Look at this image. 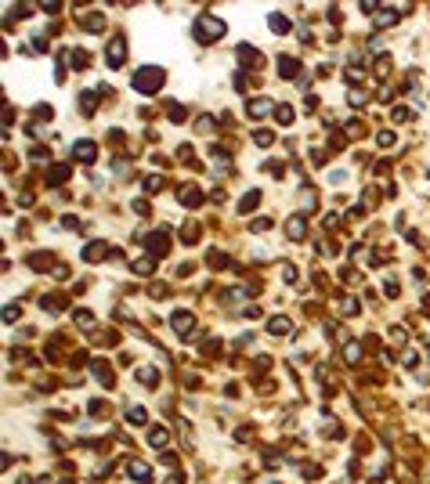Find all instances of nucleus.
Returning a JSON list of instances; mask_svg holds the SVG:
<instances>
[{
  "label": "nucleus",
  "instance_id": "29",
  "mask_svg": "<svg viewBox=\"0 0 430 484\" xmlns=\"http://www.w3.org/2000/svg\"><path fill=\"white\" fill-rule=\"evenodd\" d=\"M380 145H383V148H391V145H394V134H391V130H383V134H380Z\"/></svg>",
  "mask_w": 430,
  "mask_h": 484
},
{
  "label": "nucleus",
  "instance_id": "10",
  "mask_svg": "<svg viewBox=\"0 0 430 484\" xmlns=\"http://www.w3.org/2000/svg\"><path fill=\"white\" fill-rule=\"evenodd\" d=\"M271 109H275V105H271L268 98H257V101H250V109H246V112H250L253 119H260V116H268Z\"/></svg>",
  "mask_w": 430,
  "mask_h": 484
},
{
  "label": "nucleus",
  "instance_id": "5",
  "mask_svg": "<svg viewBox=\"0 0 430 484\" xmlns=\"http://www.w3.org/2000/svg\"><path fill=\"white\" fill-rule=\"evenodd\" d=\"M72 156L80 159V163H94V156H98V148L90 145V141H76L72 145Z\"/></svg>",
  "mask_w": 430,
  "mask_h": 484
},
{
  "label": "nucleus",
  "instance_id": "2",
  "mask_svg": "<svg viewBox=\"0 0 430 484\" xmlns=\"http://www.w3.org/2000/svg\"><path fill=\"white\" fill-rule=\"evenodd\" d=\"M217 36H224V22L221 18H199L195 22V40H203V43H210V40H217Z\"/></svg>",
  "mask_w": 430,
  "mask_h": 484
},
{
  "label": "nucleus",
  "instance_id": "4",
  "mask_svg": "<svg viewBox=\"0 0 430 484\" xmlns=\"http://www.w3.org/2000/svg\"><path fill=\"white\" fill-rule=\"evenodd\" d=\"M286 235L293 239V242H300V239H307V221L297 214V217H289V224H286Z\"/></svg>",
  "mask_w": 430,
  "mask_h": 484
},
{
  "label": "nucleus",
  "instance_id": "8",
  "mask_svg": "<svg viewBox=\"0 0 430 484\" xmlns=\"http://www.w3.org/2000/svg\"><path fill=\"white\" fill-rule=\"evenodd\" d=\"M105 253H109V246H105V242H90V246L83 249V260L98 264V260H105Z\"/></svg>",
  "mask_w": 430,
  "mask_h": 484
},
{
  "label": "nucleus",
  "instance_id": "15",
  "mask_svg": "<svg viewBox=\"0 0 430 484\" xmlns=\"http://www.w3.org/2000/svg\"><path fill=\"white\" fill-rule=\"evenodd\" d=\"M83 29H87V33H101V29H105V18H101V14H87V18H83Z\"/></svg>",
  "mask_w": 430,
  "mask_h": 484
},
{
  "label": "nucleus",
  "instance_id": "27",
  "mask_svg": "<svg viewBox=\"0 0 430 484\" xmlns=\"http://www.w3.org/2000/svg\"><path fill=\"white\" fill-rule=\"evenodd\" d=\"M344 354H347V361H358V358H362V347H358V343H347Z\"/></svg>",
  "mask_w": 430,
  "mask_h": 484
},
{
  "label": "nucleus",
  "instance_id": "11",
  "mask_svg": "<svg viewBox=\"0 0 430 484\" xmlns=\"http://www.w3.org/2000/svg\"><path fill=\"white\" fill-rule=\"evenodd\" d=\"M394 18H398V7H387V11H376V18H373V25H376V29H387V25H394Z\"/></svg>",
  "mask_w": 430,
  "mask_h": 484
},
{
  "label": "nucleus",
  "instance_id": "22",
  "mask_svg": "<svg viewBox=\"0 0 430 484\" xmlns=\"http://www.w3.org/2000/svg\"><path fill=\"white\" fill-rule=\"evenodd\" d=\"M253 138H257V145H260V148H268V145L275 141V134H271V130H257Z\"/></svg>",
  "mask_w": 430,
  "mask_h": 484
},
{
  "label": "nucleus",
  "instance_id": "23",
  "mask_svg": "<svg viewBox=\"0 0 430 484\" xmlns=\"http://www.w3.org/2000/svg\"><path fill=\"white\" fill-rule=\"evenodd\" d=\"M134 271H137V275H148V271H152V256H141V260H134Z\"/></svg>",
  "mask_w": 430,
  "mask_h": 484
},
{
  "label": "nucleus",
  "instance_id": "6",
  "mask_svg": "<svg viewBox=\"0 0 430 484\" xmlns=\"http://www.w3.org/2000/svg\"><path fill=\"white\" fill-rule=\"evenodd\" d=\"M145 246L152 249V256H163L166 249H170V239H166V235L159 232V235H148V239H145Z\"/></svg>",
  "mask_w": 430,
  "mask_h": 484
},
{
  "label": "nucleus",
  "instance_id": "12",
  "mask_svg": "<svg viewBox=\"0 0 430 484\" xmlns=\"http://www.w3.org/2000/svg\"><path fill=\"white\" fill-rule=\"evenodd\" d=\"M127 474L134 477V481H152V470L145 463H137V459H130V466H127Z\"/></svg>",
  "mask_w": 430,
  "mask_h": 484
},
{
  "label": "nucleus",
  "instance_id": "26",
  "mask_svg": "<svg viewBox=\"0 0 430 484\" xmlns=\"http://www.w3.org/2000/svg\"><path fill=\"white\" fill-rule=\"evenodd\" d=\"M127 423H145V408H127Z\"/></svg>",
  "mask_w": 430,
  "mask_h": 484
},
{
  "label": "nucleus",
  "instance_id": "3",
  "mask_svg": "<svg viewBox=\"0 0 430 484\" xmlns=\"http://www.w3.org/2000/svg\"><path fill=\"white\" fill-rule=\"evenodd\" d=\"M123 47H127V43H123V36H116L112 47L105 51V62H109V69H119V65H123Z\"/></svg>",
  "mask_w": 430,
  "mask_h": 484
},
{
  "label": "nucleus",
  "instance_id": "25",
  "mask_svg": "<svg viewBox=\"0 0 430 484\" xmlns=\"http://www.w3.org/2000/svg\"><path fill=\"white\" fill-rule=\"evenodd\" d=\"M344 314H347V318H355V314H358V300H355V296L344 300Z\"/></svg>",
  "mask_w": 430,
  "mask_h": 484
},
{
  "label": "nucleus",
  "instance_id": "1",
  "mask_svg": "<svg viewBox=\"0 0 430 484\" xmlns=\"http://www.w3.org/2000/svg\"><path fill=\"white\" fill-rule=\"evenodd\" d=\"M159 87H163V69L145 65V69L134 72V90H141V94H156Z\"/></svg>",
  "mask_w": 430,
  "mask_h": 484
},
{
  "label": "nucleus",
  "instance_id": "16",
  "mask_svg": "<svg viewBox=\"0 0 430 484\" xmlns=\"http://www.w3.org/2000/svg\"><path fill=\"white\" fill-rule=\"evenodd\" d=\"M257 203H260V192L253 188V192H246V195H242V203H239V210H242V214H250V210H253Z\"/></svg>",
  "mask_w": 430,
  "mask_h": 484
},
{
  "label": "nucleus",
  "instance_id": "30",
  "mask_svg": "<svg viewBox=\"0 0 430 484\" xmlns=\"http://www.w3.org/2000/svg\"><path fill=\"white\" fill-rule=\"evenodd\" d=\"M282 278H286V282H293V278H297V271H293V264H282Z\"/></svg>",
  "mask_w": 430,
  "mask_h": 484
},
{
  "label": "nucleus",
  "instance_id": "31",
  "mask_svg": "<svg viewBox=\"0 0 430 484\" xmlns=\"http://www.w3.org/2000/svg\"><path fill=\"white\" fill-rule=\"evenodd\" d=\"M4 318H7V322H14V318H18V304H7V311H4Z\"/></svg>",
  "mask_w": 430,
  "mask_h": 484
},
{
  "label": "nucleus",
  "instance_id": "19",
  "mask_svg": "<svg viewBox=\"0 0 430 484\" xmlns=\"http://www.w3.org/2000/svg\"><path fill=\"white\" fill-rule=\"evenodd\" d=\"M137 376H141V383H145V387H156V383H159V372H156V369H141Z\"/></svg>",
  "mask_w": 430,
  "mask_h": 484
},
{
  "label": "nucleus",
  "instance_id": "9",
  "mask_svg": "<svg viewBox=\"0 0 430 484\" xmlns=\"http://www.w3.org/2000/svg\"><path fill=\"white\" fill-rule=\"evenodd\" d=\"M181 203L184 206H199V203H203V192H199L195 185H184L181 188Z\"/></svg>",
  "mask_w": 430,
  "mask_h": 484
},
{
  "label": "nucleus",
  "instance_id": "18",
  "mask_svg": "<svg viewBox=\"0 0 430 484\" xmlns=\"http://www.w3.org/2000/svg\"><path fill=\"white\" fill-rule=\"evenodd\" d=\"M271 33H289V18H286V14H271Z\"/></svg>",
  "mask_w": 430,
  "mask_h": 484
},
{
  "label": "nucleus",
  "instance_id": "17",
  "mask_svg": "<svg viewBox=\"0 0 430 484\" xmlns=\"http://www.w3.org/2000/svg\"><path fill=\"white\" fill-rule=\"evenodd\" d=\"M148 441H152V445H156V448H163L166 441H170V434H166L163 427H152V430H148Z\"/></svg>",
  "mask_w": 430,
  "mask_h": 484
},
{
  "label": "nucleus",
  "instance_id": "24",
  "mask_svg": "<svg viewBox=\"0 0 430 484\" xmlns=\"http://www.w3.org/2000/svg\"><path fill=\"white\" fill-rule=\"evenodd\" d=\"M65 177H69V166H58V170H51V174H47V181H54V185H61Z\"/></svg>",
  "mask_w": 430,
  "mask_h": 484
},
{
  "label": "nucleus",
  "instance_id": "13",
  "mask_svg": "<svg viewBox=\"0 0 430 484\" xmlns=\"http://www.w3.org/2000/svg\"><path fill=\"white\" fill-rule=\"evenodd\" d=\"M268 329H271V336H286V332L293 329V325H289V318H271Z\"/></svg>",
  "mask_w": 430,
  "mask_h": 484
},
{
  "label": "nucleus",
  "instance_id": "28",
  "mask_svg": "<svg viewBox=\"0 0 430 484\" xmlns=\"http://www.w3.org/2000/svg\"><path fill=\"white\" fill-rule=\"evenodd\" d=\"M163 188V177H148L145 181V192H159Z\"/></svg>",
  "mask_w": 430,
  "mask_h": 484
},
{
  "label": "nucleus",
  "instance_id": "21",
  "mask_svg": "<svg viewBox=\"0 0 430 484\" xmlns=\"http://www.w3.org/2000/svg\"><path fill=\"white\" fill-rule=\"evenodd\" d=\"M80 105H83V116H90V112H94V90H87V94L80 98Z\"/></svg>",
  "mask_w": 430,
  "mask_h": 484
},
{
  "label": "nucleus",
  "instance_id": "7",
  "mask_svg": "<svg viewBox=\"0 0 430 484\" xmlns=\"http://www.w3.org/2000/svg\"><path fill=\"white\" fill-rule=\"evenodd\" d=\"M192 322H195V318H192V311H177V314H174V318H170V325H174V332H181V336H184V332H188V329H192Z\"/></svg>",
  "mask_w": 430,
  "mask_h": 484
},
{
  "label": "nucleus",
  "instance_id": "20",
  "mask_svg": "<svg viewBox=\"0 0 430 484\" xmlns=\"http://www.w3.org/2000/svg\"><path fill=\"white\" fill-rule=\"evenodd\" d=\"M275 119H279L282 127H289V123H293V112H289V105H279V112H275Z\"/></svg>",
  "mask_w": 430,
  "mask_h": 484
},
{
  "label": "nucleus",
  "instance_id": "14",
  "mask_svg": "<svg viewBox=\"0 0 430 484\" xmlns=\"http://www.w3.org/2000/svg\"><path fill=\"white\" fill-rule=\"evenodd\" d=\"M300 65L293 62V58H279V76H297Z\"/></svg>",
  "mask_w": 430,
  "mask_h": 484
}]
</instances>
